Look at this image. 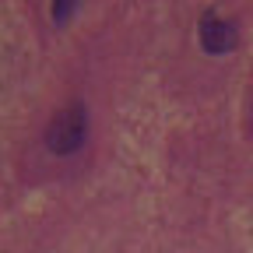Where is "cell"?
I'll use <instances>...</instances> for the list:
<instances>
[{"label": "cell", "mask_w": 253, "mask_h": 253, "mask_svg": "<svg viewBox=\"0 0 253 253\" xmlns=\"http://www.w3.org/2000/svg\"><path fill=\"white\" fill-rule=\"evenodd\" d=\"M84 134H88V113L84 106H67L63 113H56V120L49 123L46 130V144L60 155H67L74 148L84 144Z\"/></svg>", "instance_id": "1"}, {"label": "cell", "mask_w": 253, "mask_h": 253, "mask_svg": "<svg viewBox=\"0 0 253 253\" xmlns=\"http://www.w3.org/2000/svg\"><path fill=\"white\" fill-rule=\"evenodd\" d=\"M201 46L208 53H229L236 46V28L232 21H221V18H204L201 25Z\"/></svg>", "instance_id": "2"}, {"label": "cell", "mask_w": 253, "mask_h": 253, "mask_svg": "<svg viewBox=\"0 0 253 253\" xmlns=\"http://www.w3.org/2000/svg\"><path fill=\"white\" fill-rule=\"evenodd\" d=\"M74 4H78V0H53V21H67Z\"/></svg>", "instance_id": "3"}]
</instances>
